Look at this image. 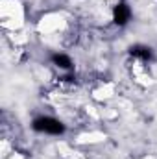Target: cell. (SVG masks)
Segmentation results:
<instances>
[{"mask_svg":"<svg viewBox=\"0 0 157 159\" xmlns=\"http://www.w3.org/2000/svg\"><path fill=\"white\" fill-rule=\"evenodd\" d=\"M34 128L37 131H44V133H52V135H59L65 131V126L59 120L52 119V117H41L34 122Z\"/></svg>","mask_w":157,"mask_h":159,"instance_id":"6da1fadb","label":"cell"},{"mask_svg":"<svg viewBox=\"0 0 157 159\" xmlns=\"http://www.w3.org/2000/svg\"><path fill=\"white\" fill-rule=\"evenodd\" d=\"M129 15H131L129 7H128L126 4H118L117 7H115V11H113V20L122 26V24H126V22L129 20Z\"/></svg>","mask_w":157,"mask_h":159,"instance_id":"7a4b0ae2","label":"cell"},{"mask_svg":"<svg viewBox=\"0 0 157 159\" xmlns=\"http://www.w3.org/2000/svg\"><path fill=\"white\" fill-rule=\"evenodd\" d=\"M129 52H131V56L141 57V59H150V57H152V50H150L148 46H142V44H135V46H131Z\"/></svg>","mask_w":157,"mask_h":159,"instance_id":"3957f363","label":"cell"},{"mask_svg":"<svg viewBox=\"0 0 157 159\" xmlns=\"http://www.w3.org/2000/svg\"><path fill=\"white\" fill-rule=\"evenodd\" d=\"M54 63H56L57 67H61V69H70V67H72L70 57H67V56H63V54H56V56H54Z\"/></svg>","mask_w":157,"mask_h":159,"instance_id":"277c9868","label":"cell"}]
</instances>
